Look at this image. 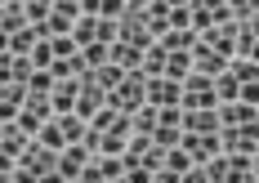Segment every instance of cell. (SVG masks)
I'll use <instances>...</instances> for the list:
<instances>
[{
	"label": "cell",
	"instance_id": "1",
	"mask_svg": "<svg viewBox=\"0 0 259 183\" xmlns=\"http://www.w3.org/2000/svg\"><path fill=\"white\" fill-rule=\"evenodd\" d=\"M197 107H219V99H214V80L201 76V72H192V76L183 80V112H197Z\"/></svg>",
	"mask_w": 259,
	"mask_h": 183
},
{
	"label": "cell",
	"instance_id": "2",
	"mask_svg": "<svg viewBox=\"0 0 259 183\" xmlns=\"http://www.w3.org/2000/svg\"><path fill=\"white\" fill-rule=\"evenodd\" d=\"M224 157H259V125H241V130H224Z\"/></svg>",
	"mask_w": 259,
	"mask_h": 183
},
{
	"label": "cell",
	"instance_id": "3",
	"mask_svg": "<svg viewBox=\"0 0 259 183\" xmlns=\"http://www.w3.org/2000/svg\"><path fill=\"white\" fill-rule=\"evenodd\" d=\"M179 148L192 157V165H210L214 157H224V143H219V134H183Z\"/></svg>",
	"mask_w": 259,
	"mask_h": 183
},
{
	"label": "cell",
	"instance_id": "4",
	"mask_svg": "<svg viewBox=\"0 0 259 183\" xmlns=\"http://www.w3.org/2000/svg\"><path fill=\"white\" fill-rule=\"evenodd\" d=\"M40 67L31 58H14V54H0V85H31Z\"/></svg>",
	"mask_w": 259,
	"mask_h": 183
},
{
	"label": "cell",
	"instance_id": "5",
	"mask_svg": "<svg viewBox=\"0 0 259 183\" xmlns=\"http://www.w3.org/2000/svg\"><path fill=\"white\" fill-rule=\"evenodd\" d=\"M183 134H224L219 107H197V112H183Z\"/></svg>",
	"mask_w": 259,
	"mask_h": 183
},
{
	"label": "cell",
	"instance_id": "6",
	"mask_svg": "<svg viewBox=\"0 0 259 183\" xmlns=\"http://www.w3.org/2000/svg\"><path fill=\"white\" fill-rule=\"evenodd\" d=\"M31 143H36V139H27L18 125H0V161H14V165H18Z\"/></svg>",
	"mask_w": 259,
	"mask_h": 183
},
{
	"label": "cell",
	"instance_id": "7",
	"mask_svg": "<svg viewBox=\"0 0 259 183\" xmlns=\"http://www.w3.org/2000/svg\"><path fill=\"white\" fill-rule=\"evenodd\" d=\"M148 103L152 107H183V85L170 76L161 80H148Z\"/></svg>",
	"mask_w": 259,
	"mask_h": 183
},
{
	"label": "cell",
	"instance_id": "8",
	"mask_svg": "<svg viewBox=\"0 0 259 183\" xmlns=\"http://www.w3.org/2000/svg\"><path fill=\"white\" fill-rule=\"evenodd\" d=\"M192 72H201V76H224V72H228V58H224V54H214L206 45V40H197V50H192Z\"/></svg>",
	"mask_w": 259,
	"mask_h": 183
},
{
	"label": "cell",
	"instance_id": "9",
	"mask_svg": "<svg viewBox=\"0 0 259 183\" xmlns=\"http://www.w3.org/2000/svg\"><path fill=\"white\" fill-rule=\"evenodd\" d=\"M219 121H224V130H241V125H259V107H250V103H224L219 107Z\"/></svg>",
	"mask_w": 259,
	"mask_h": 183
},
{
	"label": "cell",
	"instance_id": "10",
	"mask_svg": "<svg viewBox=\"0 0 259 183\" xmlns=\"http://www.w3.org/2000/svg\"><path fill=\"white\" fill-rule=\"evenodd\" d=\"M23 107H27V85H0V116H5V125H14L23 116Z\"/></svg>",
	"mask_w": 259,
	"mask_h": 183
},
{
	"label": "cell",
	"instance_id": "11",
	"mask_svg": "<svg viewBox=\"0 0 259 183\" xmlns=\"http://www.w3.org/2000/svg\"><path fill=\"white\" fill-rule=\"evenodd\" d=\"M36 50H40V31H36V27H27V31H14V36H5V50H0V54H14V58H31Z\"/></svg>",
	"mask_w": 259,
	"mask_h": 183
},
{
	"label": "cell",
	"instance_id": "12",
	"mask_svg": "<svg viewBox=\"0 0 259 183\" xmlns=\"http://www.w3.org/2000/svg\"><path fill=\"white\" fill-rule=\"evenodd\" d=\"M23 170H31V174H50V170H58V152H50L45 143H31L27 148V157L18 161Z\"/></svg>",
	"mask_w": 259,
	"mask_h": 183
},
{
	"label": "cell",
	"instance_id": "13",
	"mask_svg": "<svg viewBox=\"0 0 259 183\" xmlns=\"http://www.w3.org/2000/svg\"><path fill=\"white\" fill-rule=\"evenodd\" d=\"M90 152H85V148H67V152H63V157H58V174H63V179H80V174H85V170H90Z\"/></svg>",
	"mask_w": 259,
	"mask_h": 183
},
{
	"label": "cell",
	"instance_id": "14",
	"mask_svg": "<svg viewBox=\"0 0 259 183\" xmlns=\"http://www.w3.org/2000/svg\"><path fill=\"white\" fill-rule=\"evenodd\" d=\"M201 40H206V45H210L214 54H224L228 63L237 58V27H214V31H206Z\"/></svg>",
	"mask_w": 259,
	"mask_h": 183
},
{
	"label": "cell",
	"instance_id": "15",
	"mask_svg": "<svg viewBox=\"0 0 259 183\" xmlns=\"http://www.w3.org/2000/svg\"><path fill=\"white\" fill-rule=\"evenodd\" d=\"M0 27H5V36H14V31H27V5H14V0H5V9H0Z\"/></svg>",
	"mask_w": 259,
	"mask_h": 183
},
{
	"label": "cell",
	"instance_id": "16",
	"mask_svg": "<svg viewBox=\"0 0 259 183\" xmlns=\"http://www.w3.org/2000/svg\"><path fill=\"white\" fill-rule=\"evenodd\" d=\"M107 63H112V67H121V72H139V67H143V54L116 40V45H112V54H107Z\"/></svg>",
	"mask_w": 259,
	"mask_h": 183
},
{
	"label": "cell",
	"instance_id": "17",
	"mask_svg": "<svg viewBox=\"0 0 259 183\" xmlns=\"http://www.w3.org/2000/svg\"><path fill=\"white\" fill-rule=\"evenodd\" d=\"M58 130L67 139V148H76V143H85V134H90V121H80L76 112H72V116H58Z\"/></svg>",
	"mask_w": 259,
	"mask_h": 183
},
{
	"label": "cell",
	"instance_id": "18",
	"mask_svg": "<svg viewBox=\"0 0 259 183\" xmlns=\"http://www.w3.org/2000/svg\"><path fill=\"white\" fill-rule=\"evenodd\" d=\"M165 63H170V54L161 50V45H152V50L143 54V67H139V72H143L148 80H161L165 76Z\"/></svg>",
	"mask_w": 259,
	"mask_h": 183
},
{
	"label": "cell",
	"instance_id": "19",
	"mask_svg": "<svg viewBox=\"0 0 259 183\" xmlns=\"http://www.w3.org/2000/svg\"><path fill=\"white\" fill-rule=\"evenodd\" d=\"M130 121H134V134H148V139H152L156 125H161V112H156L152 103H143L139 112H134V116H130Z\"/></svg>",
	"mask_w": 259,
	"mask_h": 183
},
{
	"label": "cell",
	"instance_id": "20",
	"mask_svg": "<svg viewBox=\"0 0 259 183\" xmlns=\"http://www.w3.org/2000/svg\"><path fill=\"white\" fill-rule=\"evenodd\" d=\"M72 40H76L80 50H90V45H99V18H94V14H85V18L76 23V31H72Z\"/></svg>",
	"mask_w": 259,
	"mask_h": 183
},
{
	"label": "cell",
	"instance_id": "21",
	"mask_svg": "<svg viewBox=\"0 0 259 183\" xmlns=\"http://www.w3.org/2000/svg\"><path fill=\"white\" fill-rule=\"evenodd\" d=\"M214 99H219V107H224V103H237V99H241V85H237L233 72L214 76Z\"/></svg>",
	"mask_w": 259,
	"mask_h": 183
},
{
	"label": "cell",
	"instance_id": "22",
	"mask_svg": "<svg viewBox=\"0 0 259 183\" xmlns=\"http://www.w3.org/2000/svg\"><path fill=\"white\" fill-rule=\"evenodd\" d=\"M228 72L237 76V85H259V63H250V58H233Z\"/></svg>",
	"mask_w": 259,
	"mask_h": 183
},
{
	"label": "cell",
	"instance_id": "23",
	"mask_svg": "<svg viewBox=\"0 0 259 183\" xmlns=\"http://www.w3.org/2000/svg\"><path fill=\"white\" fill-rule=\"evenodd\" d=\"M165 76L183 85V80L192 76V54H170V63H165Z\"/></svg>",
	"mask_w": 259,
	"mask_h": 183
},
{
	"label": "cell",
	"instance_id": "24",
	"mask_svg": "<svg viewBox=\"0 0 259 183\" xmlns=\"http://www.w3.org/2000/svg\"><path fill=\"white\" fill-rule=\"evenodd\" d=\"M161 170H175V174H188V170H201V165H192V157L183 152V148H170L165 152V165Z\"/></svg>",
	"mask_w": 259,
	"mask_h": 183
},
{
	"label": "cell",
	"instance_id": "25",
	"mask_svg": "<svg viewBox=\"0 0 259 183\" xmlns=\"http://www.w3.org/2000/svg\"><path fill=\"white\" fill-rule=\"evenodd\" d=\"M192 31H197V36L214 31V9H210V5H192Z\"/></svg>",
	"mask_w": 259,
	"mask_h": 183
},
{
	"label": "cell",
	"instance_id": "26",
	"mask_svg": "<svg viewBox=\"0 0 259 183\" xmlns=\"http://www.w3.org/2000/svg\"><path fill=\"white\" fill-rule=\"evenodd\" d=\"M94 80H99V85H103L107 94H116V89H121V80H125V72H121V67H112V63H107V67H99V72H94Z\"/></svg>",
	"mask_w": 259,
	"mask_h": 183
},
{
	"label": "cell",
	"instance_id": "27",
	"mask_svg": "<svg viewBox=\"0 0 259 183\" xmlns=\"http://www.w3.org/2000/svg\"><path fill=\"white\" fill-rule=\"evenodd\" d=\"M228 9H233V27H250V18L259 14V0H237Z\"/></svg>",
	"mask_w": 259,
	"mask_h": 183
},
{
	"label": "cell",
	"instance_id": "28",
	"mask_svg": "<svg viewBox=\"0 0 259 183\" xmlns=\"http://www.w3.org/2000/svg\"><path fill=\"white\" fill-rule=\"evenodd\" d=\"M50 14H54L50 0H27V23H31V27H45V23H50Z\"/></svg>",
	"mask_w": 259,
	"mask_h": 183
},
{
	"label": "cell",
	"instance_id": "29",
	"mask_svg": "<svg viewBox=\"0 0 259 183\" xmlns=\"http://www.w3.org/2000/svg\"><path fill=\"white\" fill-rule=\"evenodd\" d=\"M170 31H192V5H170Z\"/></svg>",
	"mask_w": 259,
	"mask_h": 183
},
{
	"label": "cell",
	"instance_id": "30",
	"mask_svg": "<svg viewBox=\"0 0 259 183\" xmlns=\"http://www.w3.org/2000/svg\"><path fill=\"white\" fill-rule=\"evenodd\" d=\"M54 85H58V80H54V72H45V67H40V72L31 76V85H27V89H31V94H45V99H54Z\"/></svg>",
	"mask_w": 259,
	"mask_h": 183
},
{
	"label": "cell",
	"instance_id": "31",
	"mask_svg": "<svg viewBox=\"0 0 259 183\" xmlns=\"http://www.w3.org/2000/svg\"><path fill=\"white\" fill-rule=\"evenodd\" d=\"M152 143H156V148H165V152H170V148H179V143H183V130H170V125H156Z\"/></svg>",
	"mask_w": 259,
	"mask_h": 183
},
{
	"label": "cell",
	"instance_id": "32",
	"mask_svg": "<svg viewBox=\"0 0 259 183\" xmlns=\"http://www.w3.org/2000/svg\"><path fill=\"white\" fill-rule=\"evenodd\" d=\"M116 121H121V112H116V107L107 103L103 112H99V116H94V121H90V125H94V130H99V134H107V130H112V125H116Z\"/></svg>",
	"mask_w": 259,
	"mask_h": 183
},
{
	"label": "cell",
	"instance_id": "33",
	"mask_svg": "<svg viewBox=\"0 0 259 183\" xmlns=\"http://www.w3.org/2000/svg\"><path fill=\"white\" fill-rule=\"evenodd\" d=\"M201 170H206L210 183H228V157H214L210 165H201Z\"/></svg>",
	"mask_w": 259,
	"mask_h": 183
},
{
	"label": "cell",
	"instance_id": "34",
	"mask_svg": "<svg viewBox=\"0 0 259 183\" xmlns=\"http://www.w3.org/2000/svg\"><path fill=\"white\" fill-rule=\"evenodd\" d=\"M156 170H148V165H130L125 170V183H152Z\"/></svg>",
	"mask_w": 259,
	"mask_h": 183
},
{
	"label": "cell",
	"instance_id": "35",
	"mask_svg": "<svg viewBox=\"0 0 259 183\" xmlns=\"http://www.w3.org/2000/svg\"><path fill=\"white\" fill-rule=\"evenodd\" d=\"M241 103L259 107V85H241Z\"/></svg>",
	"mask_w": 259,
	"mask_h": 183
},
{
	"label": "cell",
	"instance_id": "36",
	"mask_svg": "<svg viewBox=\"0 0 259 183\" xmlns=\"http://www.w3.org/2000/svg\"><path fill=\"white\" fill-rule=\"evenodd\" d=\"M179 183H210L206 170H188V174H179Z\"/></svg>",
	"mask_w": 259,
	"mask_h": 183
},
{
	"label": "cell",
	"instance_id": "37",
	"mask_svg": "<svg viewBox=\"0 0 259 183\" xmlns=\"http://www.w3.org/2000/svg\"><path fill=\"white\" fill-rule=\"evenodd\" d=\"M152 183H179V174H175V170H156Z\"/></svg>",
	"mask_w": 259,
	"mask_h": 183
},
{
	"label": "cell",
	"instance_id": "38",
	"mask_svg": "<svg viewBox=\"0 0 259 183\" xmlns=\"http://www.w3.org/2000/svg\"><path fill=\"white\" fill-rule=\"evenodd\" d=\"M40 183H67V179H63L58 170H50V174H40Z\"/></svg>",
	"mask_w": 259,
	"mask_h": 183
},
{
	"label": "cell",
	"instance_id": "39",
	"mask_svg": "<svg viewBox=\"0 0 259 183\" xmlns=\"http://www.w3.org/2000/svg\"><path fill=\"white\" fill-rule=\"evenodd\" d=\"M255 179H259V157H255Z\"/></svg>",
	"mask_w": 259,
	"mask_h": 183
}]
</instances>
